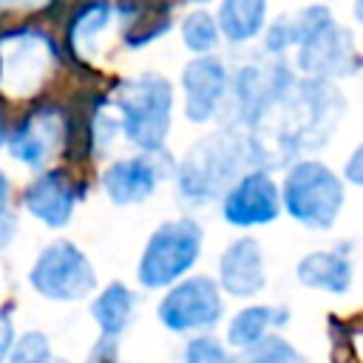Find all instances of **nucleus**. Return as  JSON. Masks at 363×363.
Returning <instances> with one entry per match:
<instances>
[{"label":"nucleus","instance_id":"nucleus-1","mask_svg":"<svg viewBox=\"0 0 363 363\" xmlns=\"http://www.w3.org/2000/svg\"><path fill=\"white\" fill-rule=\"evenodd\" d=\"M343 113V96L329 79L298 77L247 130L252 167H289L318 150Z\"/></svg>","mask_w":363,"mask_h":363},{"label":"nucleus","instance_id":"nucleus-2","mask_svg":"<svg viewBox=\"0 0 363 363\" xmlns=\"http://www.w3.org/2000/svg\"><path fill=\"white\" fill-rule=\"evenodd\" d=\"M252 167V153L241 128L230 125L199 139L173 167L176 193L184 204L199 207L224 196V190Z\"/></svg>","mask_w":363,"mask_h":363},{"label":"nucleus","instance_id":"nucleus-3","mask_svg":"<svg viewBox=\"0 0 363 363\" xmlns=\"http://www.w3.org/2000/svg\"><path fill=\"white\" fill-rule=\"evenodd\" d=\"M105 105L128 145L145 153L164 150L173 122V85L162 74H139L116 82Z\"/></svg>","mask_w":363,"mask_h":363},{"label":"nucleus","instance_id":"nucleus-4","mask_svg":"<svg viewBox=\"0 0 363 363\" xmlns=\"http://www.w3.org/2000/svg\"><path fill=\"white\" fill-rule=\"evenodd\" d=\"M295 65L312 79H340L360 68L352 34L332 17L326 6H309L292 14Z\"/></svg>","mask_w":363,"mask_h":363},{"label":"nucleus","instance_id":"nucleus-5","mask_svg":"<svg viewBox=\"0 0 363 363\" xmlns=\"http://www.w3.org/2000/svg\"><path fill=\"white\" fill-rule=\"evenodd\" d=\"M201 224L190 216H179L170 221H162L136 264V281L145 289H167L176 281L187 278L193 264L201 252Z\"/></svg>","mask_w":363,"mask_h":363},{"label":"nucleus","instance_id":"nucleus-6","mask_svg":"<svg viewBox=\"0 0 363 363\" xmlns=\"http://www.w3.org/2000/svg\"><path fill=\"white\" fill-rule=\"evenodd\" d=\"M281 207L312 230H326L335 224L343 207V182L335 170L315 159H298L286 167L284 184L278 187Z\"/></svg>","mask_w":363,"mask_h":363},{"label":"nucleus","instance_id":"nucleus-7","mask_svg":"<svg viewBox=\"0 0 363 363\" xmlns=\"http://www.w3.org/2000/svg\"><path fill=\"white\" fill-rule=\"evenodd\" d=\"M57 65L54 37L37 26H17L0 34V88L14 99L34 96Z\"/></svg>","mask_w":363,"mask_h":363},{"label":"nucleus","instance_id":"nucleus-8","mask_svg":"<svg viewBox=\"0 0 363 363\" xmlns=\"http://www.w3.org/2000/svg\"><path fill=\"white\" fill-rule=\"evenodd\" d=\"M26 281L31 292L54 303H74L96 292V269L91 258L68 238L48 241L34 255Z\"/></svg>","mask_w":363,"mask_h":363},{"label":"nucleus","instance_id":"nucleus-9","mask_svg":"<svg viewBox=\"0 0 363 363\" xmlns=\"http://www.w3.org/2000/svg\"><path fill=\"white\" fill-rule=\"evenodd\" d=\"M68 142V116L57 102H37L31 105L11 128L6 139V153L28 167L45 170L62 153Z\"/></svg>","mask_w":363,"mask_h":363},{"label":"nucleus","instance_id":"nucleus-10","mask_svg":"<svg viewBox=\"0 0 363 363\" xmlns=\"http://www.w3.org/2000/svg\"><path fill=\"white\" fill-rule=\"evenodd\" d=\"M224 315L221 289L207 275H190L164 289V298L156 306V318L167 332L190 335L213 329Z\"/></svg>","mask_w":363,"mask_h":363},{"label":"nucleus","instance_id":"nucleus-11","mask_svg":"<svg viewBox=\"0 0 363 363\" xmlns=\"http://www.w3.org/2000/svg\"><path fill=\"white\" fill-rule=\"evenodd\" d=\"M298 74L281 60V57H258L238 68V74L230 79L227 102L235 113V128L247 130L292 82Z\"/></svg>","mask_w":363,"mask_h":363},{"label":"nucleus","instance_id":"nucleus-12","mask_svg":"<svg viewBox=\"0 0 363 363\" xmlns=\"http://www.w3.org/2000/svg\"><path fill=\"white\" fill-rule=\"evenodd\" d=\"M167 176H173V159L167 156V150H150V153L136 150L130 156L113 159L102 170L99 184L108 201L128 207L150 199Z\"/></svg>","mask_w":363,"mask_h":363},{"label":"nucleus","instance_id":"nucleus-13","mask_svg":"<svg viewBox=\"0 0 363 363\" xmlns=\"http://www.w3.org/2000/svg\"><path fill=\"white\" fill-rule=\"evenodd\" d=\"M281 213V193L275 179L261 170H244L221 196V218L233 227H264Z\"/></svg>","mask_w":363,"mask_h":363},{"label":"nucleus","instance_id":"nucleus-14","mask_svg":"<svg viewBox=\"0 0 363 363\" xmlns=\"http://www.w3.org/2000/svg\"><path fill=\"white\" fill-rule=\"evenodd\" d=\"M82 199L79 182L62 167H45L23 190V210L48 230H62L71 224L77 204Z\"/></svg>","mask_w":363,"mask_h":363},{"label":"nucleus","instance_id":"nucleus-15","mask_svg":"<svg viewBox=\"0 0 363 363\" xmlns=\"http://www.w3.org/2000/svg\"><path fill=\"white\" fill-rule=\"evenodd\" d=\"M182 94H184V116L196 125L216 119L230 94V71L218 57H193L182 68Z\"/></svg>","mask_w":363,"mask_h":363},{"label":"nucleus","instance_id":"nucleus-16","mask_svg":"<svg viewBox=\"0 0 363 363\" xmlns=\"http://www.w3.org/2000/svg\"><path fill=\"white\" fill-rule=\"evenodd\" d=\"M267 286V267L261 244L250 235L235 238L218 258V289L233 298H252Z\"/></svg>","mask_w":363,"mask_h":363},{"label":"nucleus","instance_id":"nucleus-17","mask_svg":"<svg viewBox=\"0 0 363 363\" xmlns=\"http://www.w3.org/2000/svg\"><path fill=\"white\" fill-rule=\"evenodd\" d=\"M295 275L303 286L309 289H320V292H349L352 286V261L346 255V250H318L301 258V264L295 267Z\"/></svg>","mask_w":363,"mask_h":363},{"label":"nucleus","instance_id":"nucleus-18","mask_svg":"<svg viewBox=\"0 0 363 363\" xmlns=\"http://www.w3.org/2000/svg\"><path fill=\"white\" fill-rule=\"evenodd\" d=\"M88 312H91V318H94V323H96V329H99V337L119 343V337L125 335V329H128L130 320H133V312H136V292H133L128 284L113 281V284L102 286V289L94 295Z\"/></svg>","mask_w":363,"mask_h":363},{"label":"nucleus","instance_id":"nucleus-19","mask_svg":"<svg viewBox=\"0 0 363 363\" xmlns=\"http://www.w3.org/2000/svg\"><path fill=\"white\" fill-rule=\"evenodd\" d=\"M289 320V312L284 306H269V303H252L238 309L230 323H227V343L233 349H252L261 340H267L275 329H281Z\"/></svg>","mask_w":363,"mask_h":363},{"label":"nucleus","instance_id":"nucleus-20","mask_svg":"<svg viewBox=\"0 0 363 363\" xmlns=\"http://www.w3.org/2000/svg\"><path fill=\"white\" fill-rule=\"evenodd\" d=\"M264 23H267V0H221L218 3L216 26H218V34L233 45H244L255 40Z\"/></svg>","mask_w":363,"mask_h":363},{"label":"nucleus","instance_id":"nucleus-21","mask_svg":"<svg viewBox=\"0 0 363 363\" xmlns=\"http://www.w3.org/2000/svg\"><path fill=\"white\" fill-rule=\"evenodd\" d=\"M113 20H116V6H111L108 0H91L82 9H77L68 28V40L74 51L82 57H94L102 34L111 28Z\"/></svg>","mask_w":363,"mask_h":363},{"label":"nucleus","instance_id":"nucleus-22","mask_svg":"<svg viewBox=\"0 0 363 363\" xmlns=\"http://www.w3.org/2000/svg\"><path fill=\"white\" fill-rule=\"evenodd\" d=\"M182 40H184V45L193 54H201V57L213 54V48L221 40L216 17L210 11H204V9H196V11L184 14V20H182Z\"/></svg>","mask_w":363,"mask_h":363},{"label":"nucleus","instance_id":"nucleus-23","mask_svg":"<svg viewBox=\"0 0 363 363\" xmlns=\"http://www.w3.org/2000/svg\"><path fill=\"white\" fill-rule=\"evenodd\" d=\"M6 363H68V360L54 352V346H51L45 332L28 329V332L17 335L14 349H11Z\"/></svg>","mask_w":363,"mask_h":363},{"label":"nucleus","instance_id":"nucleus-24","mask_svg":"<svg viewBox=\"0 0 363 363\" xmlns=\"http://www.w3.org/2000/svg\"><path fill=\"white\" fill-rule=\"evenodd\" d=\"M238 363H306V360H303L301 352H295L292 343H286L278 335H269L258 346H252L244 354H238Z\"/></svg>","mask_w":363,"mask_h":363},{"label":"nucleus","instance_id":"nucleus-25","mask_svg":"<svg viewBox=\"0 0 363 363\" xmlns=\"http://www.w3.org/2000/svg\"><path fill=\"white\" fill-rule=\"evenodd\" d=\"M182 363H238V354H230L213 335H196L182 352Z\"/></svg>","mask_w":363,"mask_h":363},{"label":"nucleus","instance_id":"nucleus-26","mask_svg":"<svg viewBox=\"0 0 363 363\" xmlns=\"http://www.w3.org/2000/svg\"><path fill=\"white\" fill-rule=\"evenodd\" d=\"M17 323H14V312L9 306H0V363L9 360L14 340H17Z\"/></svg>","mask_w":363,"mask_h":363},{"label":"nucleus","instance_id":"nucleus-27","mask_svg":"<svg viewBox=\"0 0 363 363\" xmlns=\"http://www.w3.org/2000/svg\"><path fill=\"white\" fill-rule=\"evenodd\" d=\"M17 233H20V218L14 210H9L6 216H0V255L14 244Z\"/></svg>","mask_w":363,"mask_h":363},{"label":"nucleus","instance_id":"nucleus-28","mask_svg":"<svg viewBox=\"0 0 363 363\" xmlns=\"http://www.w3.org/2000/svg\"><path fill=\"white\" fill-rule=\"evenodd\" d=\"M343 176L352 182V184H357V187H363V145H357V150L349 156V162H346V170H343Z\"/></svg>","mask_w":363,"mask_h":363},{"label":"nucleus","instance_id":"nucleus-29","mask_svg":"<svg viewBox=\"0 0 363 363\" xmlns=\"http://www.w3.org/2000/svg\"><path fill=\"white\" fill-rule=\"evenodd\" d=\"M11 199H14V182L11 176L0 167V216H6L11 210Z\"/></svg>","mask_w":363,"mask_h":363},{"label":"nucleus","instance_id":"nucleus-30","mask_svg":"<svg viewBox=\"0 0 363 363\" xmlns=\"http://www.w3.org/2000/svg\"><path fill=\"white\" fill-rule=\"evenodd\" d=\"M51 0H0L3 9H43Z\"/></svg>","mask_w":363,"mask_h":363},{"label":"nucleus","instance_id":"nucleus-31","mask_svg":"<svg viewBox=\"0 0 363 363\" xmlns=\"http://www.w3.org/2000/svg\"><path fill=\"white\" fill-rule=\"evenodd\" d=\"M9 119H6V111H3V105H0V150H6V139H9Z\"/></svg>","mask_w":363,"mask_h":363},{"label":"nucleus","instance_id":"nucleus-32","mask_svg":"<svg viewBox=\"0 0 363 363\" xmlns=\"http://www.w3.org/2000/svg\"><path fill=\"white\" fill-rule=\"evenodd\" d=\"M354 17H357V23L363 26V0H354Z\"/></svg>","mask_w":363,"mask_h":363},{"label":"nucleus","instance_id":"nucleus-33","mask_svg":"<svg viewBox=\"0 0 363 363\" xmlns=\"http://www.w3.org/2000/svg\"><path fill=\"white\" fill-rule=\"evenodd\" d=\"M187 3H210V0H187Z\"/></svg>","mask_w":363,"mask_h":363},{"label":"nucleus","instance_id":"nucleus-34","mask_svg":"<svg viewBox=\"0 0 363 363\" xmlns=\"http://www.w3.org/2000/svg\"><path fill=\"white\" fill-rule=\"evenodd\" d=\"M116 363H119V360H116Z\"/></svg>","mask_w":363,"mask_h":363}]
</instances>
